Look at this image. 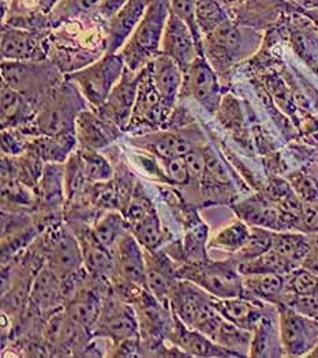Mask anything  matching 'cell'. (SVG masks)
<instances>
[{
    "label": "cell",
    "instance_id": "6da1fadb",
    "mask_svg": "<svg viewBox=\"0 0 318 358\" xmlns=\"http://www.w3.org/2000/svg\"><path fill=\"white\" fill-rule=\"evenodd\" d=\"M170 13V0H148L146 11L120 55L130 71L141 69L159 51Z\"/></svg>",
    "mask_w": 318,
    "mask_h": 358
},
{
    "label": "cell",
    "instance_id": "f35d334b",
    "mask_svg": "<svg viewBox=\"0 0 318 358\" xmlns=\"http://www.w3.org/2000/svg\"><path fill=\"white\" fill-rule=\"evenodd\" d=\"M85 164L80 153L73 154L67 165L64 166V187L67 192V198H73V195H77L81 192L88 181Z\"/></svg>",
    "mask_w": 318,
    "mask_h": 358
},
{
    "label": "cell",
    "instance_id": "9c48e42d",
    "mask_svg": "<svg viewBox=\"0 0 318 358\" xmlns=\"http://www.w3.org/2000/svg\"><path fill=\"white\" fill-rule=\"evenodd\" d=\"M238 218L249 227L275 231H295V224L266 195H254L234 206Z\"/></svg>",
    "mask_w": 318,
    "mask_h": 358
},
{
    "label": "cell",
    "instance_id": "7dc6e473",
    "mask_svg": "<svg viewBox=\"0 0 318 358\" xmlns=\"http://www.w3.org/2000/svg\"><path fill=\"white\" fill-rule=\"evenodd\" d=\"M302 267L313 271L314 274L318 275V234H314L312 250H310L309 255L306 256Z\"/></svg>",
    "mask_w": 318,
    "mask_h": 358
},
{
    "label": "cell",
    "instance_id": "9a60e30c",
    "mask_svg": "<svg viewBox=\"0 0 318 358\" xmlns=\"http://www.w3.org/2000/svg\"><path fill=\"white\" fill-rule=\"evenodd\" d=\"M249 357L277 358L286 357L279 323V308L270 304L265 315L253 330Z\"/></svg>",
    "mask_w": 318,
    "mask_h": 358
},
{
    "label": "cell",
    "instance_id": "60d3db41",
    "mask_svg": "<svg viewBox=\"0 0 318 358\" xmlns=\"http://www.w3.org/2000/svg\"><path fill=\"white\" fill-rule=\"evenodd\" d=\"M223 11L216 0H197L195 18L197 25L204 31L214 30L223 20Z\"/></svg>",
    "mask_w": 318,
    "mask_h": 358
},
{
    "label": "cell",
    "instance_id": "1f68e13d",
    "mask_svg": "<svg viewBox=\"0 0 318 358\" xmlns=\"http://www.w3.org/2000/svg\"><path fill=\"white\" fill-rule=\"evenodd\" d=\"M132 225V233L139 241L142 247L149 251H156L163 243V233L160 227V220L155 208L146 213L142 218L135 221Z\"/></svg>",
    "mask_w": 318,
    "mask_h": 358
},
{
    "label": "cell",
    "instance_id": "4dcf8cb0",
    "mask_svg": "<svg viewBox=\"0 0 318 358\" xmlns=\"http://www.w3.org/2000/svg\"><path fill=\"white\" fill-rule=\"evenodd\" d=\"M250 231H251V227H249L244 221L239 218L231 225H228L227 228L221 229L216 234V237L211 243V247L235 255L247 243L250 237Z\"/></svg>",
    "mask_w": 318,
    "mask_h": 358
},
{
    "label": "cell",
    "instance_id": "ba28073f",
    "mask_svg": "<svg viewBox=\"0 0 318 358\" xmlns=\"http://www.w3.org/2000/svg\"><path fill=\"white\" fill-rule=\"evenodd\" d=\"M93 333L97 336L111 339L113 343L141 336L135 310L129 303L112 293H109L104 300L102 315Z\"/></svg>",
    "mask_w": 318,
    "mask_h": 358
},
{
    "label": "cell",
    "instance_id": "484cf974",
    "mask_svg": "<svg viewBox=\"0 0 318 358\" xmlns=\"http://www.w3.org/2000/svg\"><path fill=\"white\" fill-rule=\"evenodd\" d=\"M182 69L167 55L156 56L152 67V79L164 103L171 108L182 86Z\"/></svg>",
    "mask_w": 318,
    "mask_h": 358
},
{
    "label": "cell",
    "instance_id": "7c38bea8",
    "mask_svg": "<svg viewBox=\"0 0 318 358\" xmlns=\"http://www.w3.org/2000/svg\"><path fill=\"white\" fill-rule=\"evenodd\" d=\"M47 266L62 278L83 268L80 240L67 229L53 231L47 245Z\"/></svg>",
    "mask_w": 318,
    "mask_h": 358
},
{
    "label": "cell",
    "instance_id": "4316f807",
    "mask_svg": "<svg viewBox=\"0 0 318 358\" xmlns=\"http://www.w3.org/2000/svg\"><path fill=\"white\" fill-rule=\"evenodd\" d=\"M314 234L303 231H284L273 233L272 250L284 257L293 268L303 264L312 250Z\"/></svg>",
    "mask_w": 318,
    "mask_h": 358
},
{
    "label": "cell",
    "instance_id": "4fadbf2b",
    "mask_svg": "<svg viewBox=\"0 0 318 358\" xmlns=\"http://www.w3.org/2000/svg\"><path fill=\"white\" fill-rule=\"evenodd\" d=\"M115 262V274L125 281L138 286L146 285L145 252L141 250L139 241L132 231H126L112 250Z\"/></svg>",
    "mask_w": 318,
    "mask_h": 358
},
{
    "label": "cell",
    "instance_id": "bcb514c9",
    "mask_svg": "<svg viewBox=\"0 0 318 358\" xmlns=\"http://www.w3.org/2000/svg\"><path fill=\"white\" fill-rule=\"evenodd\" d=\"M129 0H102L100 4L97 6V13L103 18L109 20L112 18Z\"/></svg>",
    "mask_w": 318,
    "mask_h": 358
},
{
    "label": "cell",
    "instance_id": "3957f363",
    "mask_svg": "<svg viewBox=\"0 0 318 358\" xmlns=\"http://www.w3.org/2000/svg\"><path fill=\"white\" fill-rule=\"evenodd\" d=\"M177 275L194 282L219 299L243 296V275L240 274L238 262L234 257L224 262H188Z\"/></svg>",
    "mask_w": 318,
    "mask_h": 358
},
{
    "label": "cell",
    "instance_id": "d590c367",
    "mask_svg": "<svg viewBox=\"0 0 318 358\" xmlns=\"http://www.w3.org/2000/svg\"><path fill=\"white\" fill-rule=\"evenodd\" d=\"M151 146L164 159L184 157L191 150L188 142L175 134H159L151 136Z\"/></svg>",
    "mask_w": 318,
    "mask_h": 358
},
{
    "label": "cell",
    "instance_id": "277c9868",
    "mask_svg": "<svg viewBox=\"0 0 318 358\" xmlns=\"http://www.w3.org/2000/svg\"><path fill=\"white\" fill-rule=\"evenodd\" d=\"M82 108V99L74 86L67 83L56 86L41 100L36 117L37 128L46 135L73 131Z\"/></svg>",
    "mask_w": 318,
    "mask_h": 358
},
{
    "label": "cell",
    "instance_id": "83f0119b",
    "mask_svg": "<svg viewBox=\"0 0 318 358\" xmlns=\"http://www.w3.org/2000/svg\"><path fill=\"white\" fill-rule=\"evenodd\" d=\"M32 117V101L7 83H1V126L17 127Z\"/></svg>",
    "mask_w": 318,
    "mask_h": 358
},
{
    "label": "cell",
    "instance_id": "5bb4252c",
    "mask_svg": "<svg viewBox=\"0 0 318 358\" xmlns=\"http://www.w3.org/2000/svg\"><path fill=\"white\" fill-rule=\"evenodd\" d=\"M171 341L188 357H239L237 353L213 342L205 334L186 326L175 313Z\"/></svg>",
    "mask_w": 318,
    "mask_h": 358
},
{
    "label": "cell",
    "instance_id": "7bdbcfd3",
    "mask_svg": "<svg viewBox=\"0 0 318 358\" xmlns=\"http://www.w3.org/2000/svg\"><path fill=\"white\" fill-rule=\"evenodd\" d=\"M184 158H185L190 178L201 179L205 176V171H207L205 152H201L198 149H191L188 153L184 155Z\"/></svg>",
    "mask_w": 318,
    "mask_h": 358
},
{
    "label": "cell",
    "instance_id": "c3c4849f",
    "mask_svg": "<svg viewBox=\"0 0 318 358\" xmlns=\"http://www.w3.org/2000/svg\"><path fill=\"white\" fill-rule=\"evenodd\" d=\"M39 3V7L41 8L43 13H51L53 7L60 1V0H36Z\"/></svg>",
    "mask_w": 318,
    "mask_h": 358
},
{
    "label": "cell",
    "instance_id": "8fae6325",
    "mask_svg": "<svg viewBox=\"0 0 318 358\" xmlns=\"http://www.w3.org/2000/svg\"><path fill=\"white\" fill-rule=\"evenodd\" d=\"M89 335L90 331L76 323L64 308L50 315L44 327V339L50 348L73 355L85 350L89 343Z\"/></svg>",
    "mask_w": 318,
    "mask_h": 358
},
{
    "label": "cell",
    "instance_id": "f1b7e54d",
    "mask_svg": "<svg viewBox=\"0 0 318 358\" xmlns=\"http://www.w3.org/2000/svg\"><path fill=\"white\" fill-rule=\"evenodd\" d=\"M76 135H77L76 129L66 131L57 135H47V138L40 139L33 146L34 154L46 161L60 162L76 146V141H77Z\"/></svg>",
    "mask_w": 318,
    "mask_h": 358
},
{
    "label": "cell",
    "instance_id": "e575fe53",
    "mask_svg": "<svg viewBox=\"0 0 318 358\" xmlns=\"http://www.w3.org/2000/svg\"><path fill=\"white\" fill-rule=\"evenodd\" d=\"M93 231L99 241L112 252L116 243L127 231L125 228V220L119 214L111 213L96 224Z\"/></svg>",
    "mask_w": 318,
    "mask_h": 358
},
{
    "label": "cell",
    "instance_id": "e0dca14e",
    "mask_svg": "<svg viewBox=\"0 0 318 358\" xmlns=\"http://www.w3.org/2000/svg\"><path fill=\"white\" fill-rule=\"evenodd\" d=\"M213 306L224 319L253 333L270 304L246 296L233 299H219L213 296Z\"/></svg>",
    "mask_w": 318,
    "mask_h": 358
},
{
    "label": "cell",
    "instance_id": "f546056e",
    "mask_svg": "<svg viewBox=\"0 0 318 358\" xmlns=\"http://www.w3.org/2000/svg\"><path fill=\"white\" fill-rule=\"evenodd\" d=\"M238 267L242 275L266 274V273L286 275L291 273L292 270H295L284 257L275 252L272 248L256 259L238 263Z\"/></svg>",
    "mask_w": 318,
    "mask_h": 358
},
{
    "label": "cell",
    "instance_id": "603a6c76",
    "mask_svg": "<svg viewBox=\"0 0 318 358\" xmlns=\"http://www.w3.org/2000/svg\"><path fill=\"white\" fill-rule=\"evenodd\" d=\"M83 266L89 274L100 278H108L115 274V262L112 252L106 248L93 231H82L78 234Z\"/></svg>",
    "mask_w": 318,
    "mask_h": 358
},
{
    "label": "cell",
    "instance_id": "cb8c5ba5",
    "mask_svg": "<svg viewBox=\"0 0 318 358\" xmlns=\"http://www.w3.org/2000/svg\"><path fill=\"white\" fill-rule=\"evenodd\" d=\"M76 131L83 148L93 150L104 148L118 136V126L108 122L104 117H96L88 110H82L78 115Z\"/></svg>",
    "mask_w": 318,
    "mask_h": 358
},
{
    "label": "cell",
    "instance_id": "d6986e66",
    "mask_svg": "<svg viewBox=\"0 0 318 358\" xmlns=\"http://www.w3.org/2000/svg\"><path fill=\"white\" fill-rule=\"evenodd\" d=\"M130 73H123L119 85L113 87L104 105L100 106L102 116L118 127H123L127 123L132 106L135 101V96L138 94L139 89L138 85L141 82V76L132 77Z\"/></svg>",
    "mask_w": 318,
    "mask_h": 358
},
{
    "label": "cell",
    "instance_id": "8992f818",
    "mask_svg": "<svg viewBox=\"0 0 318 358\" xmlns=\"http://www.w3.org/2000/svg\"><path fill=\"white\" fill-rule=\"evenodd\" d=\"M279 323L283 349L287 357L309 356L318 345V319L279 304Z\"/></svg>",
    "mask_w": 318,
    "mask_h": 358
},
{
    "label": "cell",
    "instance_id": "f6af8a7d",
    "mask_svg": "<svg viewBox=\"0 0 318 358\" xmlns=\"http://www.w3.org/2000/svg\"><path fill=\"white\" fill-rule=\"evenodd\" d=\"M165 168H167V175L171 178L172 181H175L178 184H185L187 182V180L190 179V173H188L184 157L165 159Z\"/></svg>",
    "mask_w": 318,
    "mask_h": 358
},
{
    "label": "cell",
    "instance_id": "b9f144b4",
    "mask_svg": "<svg viewBox=\"0 0 318 358\" xmlns=\"http://www.w3.org/2000/svg\"><path fill=\"white\" fill-rule=\"evenodd\" d=\"M170 4H171V11L175 15H178L191 29L194 38L198 44V48L201 50L200 27L197 25V18H195L197 0H170Z\"/></svg>",
    "mask_w": 318,
    "mask_h": 358
},
{
    "label": "cell",
    "instance_id": "52a82bcc",
    "mask_svg": "<svg viewBox=\"0 0 318 358\" xmlns=\"http://www.w3.org/2000/svg\"><path fill=\"white\" fill-rule=\"evenodd\" d=\"M125 62L122 56L106 53L96 64L78 71L69 78L80 86L83 97L95 106H103L111 94L113 85L123 74Z\"/></svg>",
    "mask_w": 318,
    "mask_h": 358
},
{
    "label": "cell",
    "instance_id": "8d00e7d4",
    "mask_svg": "<svg viewBox=\"0 0 318 358\" xmlns=\"http://www.w3.org/2000/svg\"><path fill=\"white\" fill-rule=\"evenodd\" d=\"M102 0H60L51 11V22L60 24L97 8Z\"/></svg>",
    "mask_w": 318,
    "mask_h": 358
},
{
    "label": "cell",
    "instance_id": "ffe728a7",
    "mask_svg": "<svg viewBox=\"0 0 318 358\" xmlns=\"http://www.w3.org/2000/svg\"><path fill=\"white\" fill-rule=\"evenodd\" d=\"M185 89L204 108L213 112L219 103V86L212 69L201 55L186 70Z\"/></svg>",
    "mask_w": 318,
    "mask_h": 358
},
{
    "label": "cell",
    "instance_id": "7402d4cb",
    "mask_svg": "<svg viewBox=\"0 0 318 358\" xmlns=\"http://www.w3.org/2000/svg\"><path fill=\"white\" fill-rule=\"evenodd\" d=\"M145 271H146V286L149 292L164 303L165 299H170L171 290L177 283L178 277L172 268L170 259L158 251H145Z\"/></svg>",
    "mask_w": 318,
    "mask_h": 358
},
{
    "label": "cell",
    "instance_id": "2e32d148",
    "mask_svg": "<svg viewBox=\"0 0 318 358\" xmlns=\"http://www.w3.org/2000/svg\"><path fill=\"white\" fill-rule=\"evenodd\" d=\"M29 299L32 306L40 313L53 315L64 307L66 300L62 280L47 264L39 270L30 283Z\"/></svg>",
    "mask_w": 318,
    "mask_h": 358
},
{
    "label": "cell",
    "instance_id": "ab89813d",
    "mask_svg": "<svg viewBox=\"0 0 318 358\" xmlns=\"http://www.w3.org/2000/svg\"><path fill=\"white\" fill-rule=\"evenodd\" d=\"M207 240H208V227L197 221L187 233H186V255L188 256L190 262H204L207 260Z\"/></svg>",
    "mask_w": 318,
    "mask_h": 358
},
{
    "label": "cell",
    "instance_id": "44dd1931",
    "mask_svg": "<svg viewBox=\"0 0 318 358\" xmlns=\"http://www.w3.org/2000/svg\"><path fill=\"white\" fill-rule=\"evenodd\" d=\"M1 57L7 62H37L44 57L36 34L18 27H3Z\"/></svg>",
    "mask_w": 318,
    "mask_h": 358
},
{
    "label": "cell",
    "instance_id": "30bf717a",
    "mask_svg": "<svg viewBox=\"0 0 318 358\" xmlns=\"http://www.w3.org/2000/svg\"><path fill=\"white\" fill-rule=\"evenodd\" d=\"M163 53L170 56L185 73L201 55V50L188 25L172 11L170 13L161 40Z\"/></svg>",
    "mask_w": 318,
    "mask_h": 358
},
{
    "label": "cell",
    "instance_id": "d4e9b609",
    "mask_svg": "<svg viewBox=\"0 0 318 358\" xmlns=\"http://www.w3.org/2000/svg\"><path fill=\"white\" fill-rule=\"evenodd\" d=\"M243 296L279 306L286 296L284 275L273 273L243 275Z\"/></svg>",
    "mask_w": 318,
    "mask_h": 358
},
{
    "label": "cell",
    "instance_id": "836d02e7",
    "mask_svg": "<svg viewBox=\"0 0 318 358\" xmlns=\"http://www.w3.org/2000/svg\"><path fill=\"white\" fill-rule=\"evenodd\" d=\"M273 233L275 231L265 229V228H258V227H251L250 237L244 247L239 250L233 257L238 262H247L251 259H256L258 256L268 252L272 248L273 244Z\"/></svg>",
    "mask_w": 318,
    "mask_h": 358
},
{
    "label": "cell",
    "instance_id": "7a4b0ae2",
    "mask_svg": "<svg viewBox=\"0 0 318 358\" xmlns=\"http://www.w3.org/2000/svg\"><path fill=\"white\" fill-rule=\"evenodd\" d=\"M174 313L186 326L212 339L224 317L213 306V296L194 282H177L170 294Z\"/></svg>",
    "mask_w": 318,
    "mask_h": 358
},
{
    "label": "cell",
    "instance_id": "d6a6232c",
    "mask_svg": "<svg viewBox=\"0 0 318 358\" xmlns=\"http://www.w3.org/2000/svg\"><path fill=\"white\" fill-rule=\"evenodd\" d=\"M64 168L56 162L48 164L43 169L40 179V195L47 205H57L63 199Z\"/></svg>",
    "mask_w": 318,
    "mask_h": 358
},
{
    "label": "cell",
    "instance_id": "ee69618b",
    "mask_svg": "<svg viewBox=\"0 0 318 358\" xmlns=\"http://www.w3.org/2000/svg\"><path fill=\"white\" fill-rule=\"evenodd\" d=\"M112 350H113V355H111L112 357H139V356H145L144 355L145 349L141 345L139 338H130V339L120 341V342L115 343V348Z\"/></svg>",
    "mask_w": 318,
    "mask_h": 358
},
{
    "label": "cell",
    "instance_id": "ac0fdd59",
    "mask_svg": "<svg viewBox=\"0 0 318 358\" xmlns=\"http://www.w3.org/2000/svg\"><path fill=\"white\" fill-rule=\"evenodd\" d=\"M148 0H129L112 18L108 20L106 53L119 51L132 37L146 11Z\"/></svg>",
    "mask_w": 318,
    "mask_h": 358
},
{
    "label": "cell",
    "instance_id": "5b68a950",
    "mask_svg": "<svg viewBox=\"0 0 318 358\" xmlns=\"http://www.w3.org/2000/svg\"><path fill=\"white\" fill-rule=\"evenodd\" d=\"M3 82L30 101L44 99L59 85L60 76L53 64L41 62H3Z\"/></svg>",
    "mask_w": 318,
    "mask_h": 358
},
{
    "label": "cell",
    "instance_id": "74e56055",
    "mask_svg": "<svg viewBox=\"0 0 318 358\" xmlns=\"http://www.w3.org/2000/svg\"><path fill=\"white\" fill-rule=\"evenodd\" d=\"M81 155H82V159L85 164V171H86V176L89 181L106 182L112 179L113 169L102 154L96 153V150H93V149L83 148Z\"/></svg>",
    "mask_w": 318,
    "mask_h": 358
}]
</instances>
